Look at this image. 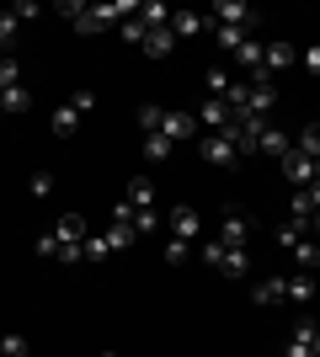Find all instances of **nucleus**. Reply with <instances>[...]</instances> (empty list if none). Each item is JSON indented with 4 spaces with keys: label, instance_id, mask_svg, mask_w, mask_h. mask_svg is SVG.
<instances>
[{
    "label": "nucleus",
    "instance_id": "nucleus-6",
    "mask_svg": "<svg viewBox=\"0 0 320 357\" xmlns=\"http://www.w3.org/2000/svg\"><path fill=\"white\" fill-rule=\"evenodd\" d=\"M277 165H283V176H289L294 192H305L310 181H315V160H310V155H299V149H289V155H283Z\"/></svg>",
    "mask_w": 320,
    "mask_h": 357
},
{
    "label": "nucleus",
    "instance_id": "nucleus-18",
    "mask_svg": "<svg viewBox=\"0 0 320 357\" xmlns=\"http://www.w3.org/2000/svg\"><path fill=\"white\" fill-rule=\"evenodd\" d=\"M283 283H289L294 304H310V298H315V278H310V272H294V278H283Z\"/></svg>",
    "mask_w": 320,
    "mask_h": 357
},
{
    "label": "nucleus",
    "instance_id": "nucleus-3",
    "mask_svg": "<svg viewBox=\"0 0 320 357\" xmlns=\"http://www.w3.org/2000/svg\"><path fill=\"white\" fill-rule=\"evenodd\" d=\"M48 235L59 240V261H80V240H86V219L80 213H59V224Z\"/></svg>",
    "mask_w": 320,
    "mask_h": 357
},
{
    "label": "nucleus",
    "instance_id": "nucleus-22",
    "mask_svg": "<svg viewBox=\"0 0 320 357\" xmlns=\"http://www.w3.org/2000/svg\"><path fill=\"white\" fill-rule=\"evenodd\" d=\"M27 107H32L27 86H6V91H0V112H27Z\"/></svg>",
    "mask_w": 320,
    "mask_h": 357
},
{
    "label": "nucleus",
    "instance_id": "nucleus-5",
    "mask_svg": "<svg viewBox=\"0 0 320 357\" xmlns=\"http://www.w3.org/2000/svg\"><path fill=\"white\" fill-rule=\"evenodd\" d=\"M160 134H166L171 144H182V139L198 134V118H192V112H182V107H166V112H160Z\"/></svg>",
    "mask_w": 320,
    "mask_h": 357
},
{
    "label": "nucleus",
    "instance_id": "nucleus-2",
    "mask_svg": "<svg viewBox=\"0 0 320 357\" xmlns=\"http://www.w3.org/2000/svg\"><path fill=\"white\" fill-rule=\"evenodd\" d=\"M198 155H203V165H213V171H235V165H241V144L229 134H203Z\"/></svg>",
    "mask_w": 320,
    "mask_h": 357
},
{
    "label": "nucleus",
    "instance_id": "nucleus-9",
    "mask_svg": "<svg viewBox=\"0 0 320 357\" xmlns=\"http://www.w3.org/2000/svg\"><path fill=\"white\" fill-rule=\"evenodd\" d=\"M166 229H171V240H198V235H203V224H198V208H187V203H176V208H171V219H166Z\"/></svg>",
    "mask_w": 320,
    "mask_h": 357
},
{
    "label": "nucleus",
    "instance_id": "nucleus-41",
    "mask_svg": "<svg viewBox=\"0 0 320 357\" xmlns=\"http://www.w3.org/2000/svg\"><path fill=\"white\" fill-rule=\"evenodd\" d=\"M299 64H305V75H320V43H310L305 54H299Z\"/></svg>",
    "mask_w": 320,
    "mask_h": 357
},
{
    "label": "nucleus",
    "instance_id": "nucleus-35",
    "mask_svg": "<svg viewBox=\"0 0 320 357\" xmlns=\"http://www.w3.org/2000/svg\"><path fill=\"white\" fill-rule=\"evenodd\" d=\"M16 32H22V22H16L11 11H0V48H11V43H16Z\"/></svg>",
    "mask_w": 320,
    "mask_h": 357
},
{
    "label": "nucleus",
    "instance_id": "nucleus-23",
    "mask_svg": "<svg viewBox=\"0 0 320 357\" xmlns=\"http://www.w3.org/2000/svg\"><path fill=\"white\" fill-rule=\"evenodd\" d=\"M289 342H299V347H310V352H315V357H320V326H315V320H299V326H294V336H289Z\"/></svg>",
    "mask_w": 320,
    "mask_h": 357
},
{
    "label": "nucleus",
    "instance_id": "nucleus-11",
    "mask_svg": "<svg viewBox=\"0 0 320 357\" xmlns=\"http://www.w3.org/2000/svg\"><path fill=\"white\" fill-rule=\"evenodd\" d=\"M245 235H251V219L224 213V224H219V245H245Z\"/></svg>",
    "mask_w": 320,
    "mask_h": 357
},
{
    "label": "nucleus",
    "instance_id": "nucleus-38",
    "mask_svg": "<svg viewBox=\"0 0 320 357\" xmlns=\"http://www.w3.org/2000/svg\"><path fill=\"white\" fill-rule=\"evenodd\" d=\"M203 261L224 272V245H219V240H203Z\"/></svg>",
    "mask_w": 320,
    "mask_h": 357
},
{
    "label": "nucleus",
    "instance_id": "nucleus-13",
    "mask_svg": "<svg viewBox=\"0 0 320 357\" xmlns=\"http://www.w3.org/2000/svg\"><path fill=\"white\" fill-rule=\"evenodd\" d=\"M203 27H208V16H198V11H171V32H176V38H198Z\"/></svg>",
    "mask_w": 320,
    "mask_h": 357
},
{
    "label": "nucleus",
    "instance_id": "nucleus-27",
    "mask_svg": "<svg viewBox=\"0 0 320 357\" xmlns=\"http://www.w3.org/2000/svg\"><path fill=\"white\" fill-rule=\"evenodd\" d=\"M224 278H245V245H224Z\"/></svg>",
    "mask_w": 320,
    "mask_h": 357
},
{
    "label": "nucleus",
    "instance_id": "nucleus-46",
    "mask_svg": "<svg viewBox=\"0 0 320 357\" xmlns=\"http://www.w3.org/2000/svg\"><path fill=\"white\" fill-rule=\"evenodd\" d=\"M283 357H315V352H310V347H299V342H289V347H283Z\"/></svg>",
    "mask_w": 320,
    "mask_h": 357
},
{
    "label": "nucleus",
    "instance_id": "nucleus-34",
    "mask_svg": "<svg viewBox=\"0 0 320 357\" xmlns=\"http://www.w3.org/2000/svg\"><path fill=\"white\" fill-rule=\"evenodd\" d=\"M187 256H192V240H166V261L171 267H182Z\"/></svg>",
    "mask_w": 320,
    "mask_h": 357
},
{
    "label": "nucleus",
    "instance_id": "nucleus-1",
    "mask_svg": "<svg viewBox=\"0 0 320 357\" xmlns=\"http://www.w3.org/2000/svg\"><path fill=\"white\" fill-rule=\"evenodd\" d=\"M59 11L70 16L75 32H107V27H118V16H139V6L134 0H123V6H80V0H64Z\"/></svg>",
    "mask_w": 320,
    "mask_h": 357
},
{
    "label": "nucleus",
    "instance_id": "nucleus-39",
    "mask_svg": "<svg viewBox=\"0 0 320 357\" xmlns=\"http://www.w3.org/2000/svg\"><path fill=\"white\" fill-rule=\"evenodd\" d=\"M0 86H22V64L16 59H0Z\"/></svg>",
    "mask_w": 320,
    "mask_h": 357
},
{
    "label": "nucleus",
    "instance_id": "nucleus-48",
    "mask_svg": "<svg viewBox=\"0 0 320 357\" xmlns=\"http://www.w3.org/2000/svg\"><path fill=\"white\" fill-rule=\"evenodd\" d=\"M310 229H315V240H320V208H315V213H310Z\"/></svg>",
    "mask_w": 320,
    "mask_h": 357
},
{
    "label": "nucleus",
    "instance_id": "nucleus-21",
    "mask_svg": "<svg viewBox=\"0 0 320 357\" xmlns=\"http://www.w3.org/2000/svg\"><path fill=\"white\" fill-rule=\"evenodd\" d=\"M139 22H144L150 32H160V27H171V11L160 6V0H150V6H139Z\"/></svg>",
    "mask_w": 320,
    "mask_h": 357
},
{
    "label": "nucleus",
    "instance_id": "nucleus-37",
    "mask_svg": "<svg viewBox=\"0 0 320 357\" xmlns=\"http://www.w3.org/2000/svg\"><path fill=\"white\" fill-rule=\"evenodd\" d=\"M150 229H160V219H155V208H139L134 213V235H150Z\"/></svg>",
    "mask_w": 320,
    "mask_h": 357
},
{
    "label": "nucleus",
    "instance_id": "nucleus-50",
    "mask_svg": "<svg viewBox=\"0 0 320 357\" xmlns=\"http://www.w3.org/2000/svg\"><path fill=\"white\" fill-rule=\"evenodd\" d=\"M0 336H6V331H0Z\"/></svg>",
    "mask_w": 320,
    "mask_h": 357
},
{
    "label": "nucleus",
    "instance_id": "nucleus-32",
    "mask_svg": "<svg viewBox=\"0 0 320 357\" xmlns=\"http://www.w3.org/2000/svg\"><path fill=\"white\" fill-rule=\"evenodd\" d=\"M160 112H166V107L144 102V107H139V128H144V134H160Z\"/></svg>",
    "mask_w": 320,
    "mask_h": 357
},
{
    "label": "nucleus",
    "instance_id": "nucleus-44",
    "mask_svg": "<svg viewBox=\"0 0 320 357\" xmlns=\"http://www.w3.org/2000/svg\"><path fill=\"white\" fill-rule=\"evenodd\" d=\"M38 256H48V261H59V240H54V235H38Z\"/></svg>",
    "mask_w": 320,
    "mask_h": 357
},
{
    "label": "nucleus",
    "instance_id": "nucleus-25",
    "mask_svg": "<svg viewBox=\"0 0 320 357\" xmlns=\"http://www.w3.org/2000/svg\"><path fill=\"white\" fill-rule=\"evenodd\" d=\"M305 229H310V219H289L283 229H277V245H283V251H294V245L305 240Z\"/></svg>",
    "mask_w": 320,
    "mask_h": 357
},
{
    "label": "nucleus",
    "instance_id": "nucleus-43",
    "mask_svg": "<svg viewBox=\"0 0 320 357\" xmlns=\"http://www.w3.org/2000/svg\"><path fill=\"white\" fill-rule=\"evenodd\" d=\"M289 213H294V219H310L315 208H310V197H305V192H294V197H289Z\"/></svg>",
    "mask_w": 320,
    "mask_h": 357
},
{
    "label": "nucleus",
    "instance_id": "nucleus-29",
    "mask_svg": "<svg viewBox=\"0 0 320 357\" xmlns=\"http://www.w3.org/2000/svg\"><path fill=\"white\" fill-rule=\"evenodd\" d=\"M171 155V139L166 134H144V160H166Z\"/></svg>",
    "mask_w": 320,
    "mask_h": 357
},
{
    "label": "nucleus",
    "instance_id": "nucleus-45",
    "mask_svg": "<svg viewBox=\"0 0 320 357\" xmlns=\"http://www.w3.org/2000/svg\"><path fill=\"white\" fill-rule=\"evenodd\" d=\"M11 16H16V22H32V16H38V6H32V0H16Z\"/></svg>",
    "mask_w": 320,
    "mask_h": 357
},
{
    "label": "nucleus",
    "instance_id": "nucleus-24",
    "mask_svg": "<svg viewBox=\"0 0 320 357\" xmlns=\"http://www.w3.org/2000/svg\"><path fill=\"white\" fill-rule=\"evenodd\" d=\"M75 128H80V112H75V107H70V102H64L59 112H54V134H59V139H70V134H75Z\"/></svg>",
    "mask_w": 320,
    "mask_h": 357
},
{
    "label": "nucleus",
    "instance_id": "nucleus-15",
    "mask_svg": "<svg viewBox=\"0 0 320 357\" xmlns=\"http://www.w3.org/2000/svg\"><path fill=\"white\" fill-rule=\"evenodd\" d=\"M251 298H257V304H283V298H289V283H283V278H261V283L251 288Z\"/></svg>",
    "mask_w": 320,
    "mask_h": 357
},
{
    "label": "nucleus",
    "instance_id": "nucleus-4",
    "mask_svg": "<svg viewBox=\"0 0 320 357\" xmlns=\"http://www.w3.org/2000/svg\"><path fill=\"white\" fill-rule=\"evenodd\" d=\"M273 107H277V86L267 75H251L245 80V118H267Z\"/></svg>",
    "mask_w": 320,
    "mask_h": 357
},
{
    "label": "nucleus",
    "instance_id": "nucleus-7",
    "mask_svg": "<svg viewBox=\"0 0 320 357\" xmlns=\"http://www.w3.org/2000/svg\"><path fill=\"white\" fill-rule=\"evenodd\" d=\"M294 64H299V48L294 43H267V54H261V75H267V80H277V75L294 70Z\"/></svg>",
    "mask_w": 320,
    "mask_h": 357
},
{
    "label": "nucleus",
    "instance_id": "nucleus-14",
    "mask_svg": "<svg viewBox=\"0 0 320 357\" xmlns=\"http://www.w3.org/2000/svg\"><path fill=\"white\" fill-rule=\"evenodd\" d=\"M139 48H144L150 59H166L171 48H176V32H171V27H160V32H144V43H139Z\"/></svg>",
    "mask_w": 320,
    "mask_h": 357
},
{
    "label": "nucleus",
    "instance_id": "nucleus-8",
    "mask_svg": "<svg viewBox=\"0 0 320 357\" xmlns=\"http://www.w3.org/2000/svg\"><path fill=\"white\" fill-rule=\"evenodd\" d=\"M213 22H219V27H257V11H251V6H241V0H219V6H213Z\"/></svg>",
    "mask_w": 320,
    "mask_h": 357
},
{
    "label": "nucleus",
    "instance_id": "nucleus-16",
    "mask_svg": "<svg viewBox=\"0 0 320 357\" xmlns=\"http://www.w3.org/2000/svg\"><path fill=\"white\" fill-rule=\"evenodd\" d=\"M208 27H213V43L224 48L229 59H235V48H241L245 38H251V32H245V27H219V22H208Z\"/></svg>",
    "mask_w": 320,
    "mask_h": 357
},
{
    "label": "nucleus",
    "instance_id": "nucleus-40",
    "mask_svg": "<svg viewBox=\"0 0 320 357\" xmlns=\"http://www.w3.org/2000/svg\"><path fill=\"white\" fill-rule=\"evenodd\" d=\"M144 32H150V27H144L139 16H128V22H123V38H128V43H144Z\"/></svg>",
    "mask_w": 320,
    "mask_h": 357
},
{
    "label": "nucleus",
    "instance_id": "nucleus-19",
    "mask_svg": "<svg viewBox=\"0 0 320 357\" xmlns=\"http://www.w3.org/2000/svg\"><path fill=\"white\" fill-rule=\"evenodd\" d=\"M203 123H208L213 134H219V128H229V123H235V118H229V107L219 102V96H208V102H203Z\"/></svg>",
    "mask_w": 320,
    "mask_h": 357
},
{
    "label": "nucleus",
    "instance_id": "nucleus-47",
    "mask_svg": "<svg viewBox=\"0 0 320 357\" xmlns=\"http://www.w3.org/2000/svg\"><path fill=\"white\" fill-rule=\"evenodd\" d=\"M305 197H310V208H320V181H310V187H305Z\"/></svg>",
    "mask_w": 320,
    "mask_h": 357
},
{
    "label": "nucleus",
    "instance_id": "nucleus-36",
    "mask_svg": "<svg viewBox=\"0 0 320 357\" xmlns=\"http://www.w3.org/2000/svg\"><path fill=\"white\" fill-rule=\"evenodd\" d=\"M27 187H32V197H48V192H54V171H32Z\"/></svg>",
    "mask_w": 320,
    "mask_h": 357
},
{
    "label": "nucleus",
    "instance_id": "nucleus-51",
    "mask_svg": "<svg viewBox=\"0 0 320 357\" xmlns=\"http://www.w3.org/2000/svg\"><path fill=\"white\" fill-rule=\"evenodd\" d=\"M0 91H6V86H0Z\"/></svg>",
    "mask_w": 320,
    "mask_h": 357
},
{
    "label": "nucleus",
    "instance_id": "nucleus-20",
    "mask_svg": "<svg viewBox=\"0 0 320 357\" xmlns=\"http://www.w3.org/2000/svg\"><path fill=\"white\" fill-rule=\"evenodd\" d=\"M294 261H299L305 272H315V267H320V240H315V235H305L299 245H294Z\"/></svg>",
    "mask_w": 320,
    "mask_h": 357
},
{
    "label": "nucleus",
    "instance_id": "nucleus-12",
    "mask_svg": "<svg viewBox=\"0 0 320 357\" xmlns=\"http://www.w3.org/2000/svg\"><path fill=\"white\" fill-rule=\"evenodd\" d=\"M289 134H277L273 123H267V128H261V139H257V155H273V160H283V155H289Z\"/></svg>",
    "mask_w": 320,
    "mask_h": 357
},
{
    "label": "nucleus",
    "instance_id": "nucleus-42",
    "mask_svg": "<svg viewBox=\"0 0 320 357\" xmlns=\"http://www.w3.org/2000/svg\"><path fill=\"white\" fill-rule=\"evenodd\" d=\"M70 107H75L80 118H86V112H91V107H96V91H75V96H70Z\"/></svg>",
    "mask_w": 320,
    "mask_h": 357
},
{
    "label": "nucleus",
    "instance_id": "nucleus-31",
    "mask_svg": "<svg viewBox=\"0 0 320 357\" xmlns=\"http://www.w3.org/2000/svg\"><path fill=\"white\" fill-rule=\"evenodd\" d=\"M203 86H208V96H219V102H224L235 80H229V70H208V80H203Z\"/></svg>",
    "mask_w": 320,
    "mask_h": 357
},
{
    "label": "nucleus",
    "instance_id": "nucleus-10",
    "mask_svg": "<svg viewBox=\"0 0 320 357\" xmlns=\"http://www.w3.org/2000/svg\"><path fill=\"white\" fill-rule=\"evenodd\" d=\"M261 54H267V43H257V38H245V43L235 48V64L245 70V80H251V75H261Z\"/></svg>",
    "mask_w": 320,
    "mask_h": 357
},
{
    "label": "nucleus",
    "instance_id": "nucleus-49",
    "mask_svg": "<svg viewBox=\"0 0 320 357\" xmlns=\"http://www.w3.org/2000/svg\"><path fill=\"white\" fill-rule=\"evenodd\" d=\"M102 357H118V352H102Z\"/></svg>",
    "mask_w": 320,
    "mask_h": 357
},
{
    "label": "nucleus",
    "instance_id": "nucleus-33",
    "mask_svg": "<svg viewBox=\"0 0 320 357\" xmlns=\"http://www.w3.org/2000/svg\"><path fill=\"white\" fill-rule=\"evenodd\" d=\"M134 229H128V224H112V229H107V245H112V251H128V245H134Z\"/></svg>",
    "mask_w": 320,
    "mask_h": 357
},
{
    "label": "nucleus",
    "instance_id": "nucleus-17",
    "mask_svg": "<svg viewBox=\"0 0 320 357\" xmlns=\"http://www.w3.org/2000/svg\"><path fill=\"white\" fill-rule=\"evenodd\" d=\"M128 203H134V208H155V181L134 176V181H128Z\"/></svg>",
    "mask_w": 320,
    "mask_h": 357
},
{
    "label": "nucleus",
    "instance_id": "nucleus-28",
    "mask_svg": "<svg viewBox=\"0 0 320 357\" xmlns=\"http://www.w3.org/2000/svg\"><path fill=\"white\" fill-rule=\"evenodd\" d=\"M294 149H299V155H310V160H320V123H310L305 134H299V144H294Z\"/></svg>",
    "mask_w": 320,
    "mask_h": 357
},
{
    "label": "nucleus",
    "instance_id": "nucleus-26",
    "mask_svg": "<svg viewBox=\"0 0 320 357\" xmlns=\"http://www.w3.org/2000/svg\"><path fill=\"white\" fill-rule=\"evenodd\" d=\"M102 256H112L107 235H86V240H80V261H102Z\"/></svg>",
    "mask_w": 320,
    "mask_h": 357
},
{
    "label": "nucleus",
    "instance_id": "nucleus-30",
    "mask_svg": "<svg viewBox=\"0 0 320 357\" xmlns=\"http://www.w3.org/2000/svg\"><path fill=\"white\" fill-rule=\"evenodd\" d=\"M0 357H32V347H27V336H0Z\"/></svg>",
    "mask_w": 320,
    "mask_h": 357
}]
</instances>
